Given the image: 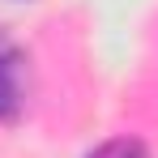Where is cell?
I'll return each instance as SVG.
<instances>
[{
  "label": "cell",
  "instance_id": "1",
  "mask_svg": "<svg viewBox=\"0 0 158 158\" xmlns=\"http://www.w3.org/2000/svg\"><path fill=\"white\" fill-rule=\"evenodd\" d=\"M22 111V77H17V56L0 43V120H13Z\"/></svg>",
  "mask_w": 158,
  "mask_h": 158
},
{
  "label": "cell",
  "instance_id": "2",
  "mask_svg": "<svg viewBox=\"0 0 158 158\" xmlns=\"http://www.w3.org/2000/svg\"><path fill=\"white\" fill-rule=\"evenodd\" d=\"M85 158H150V145H145L141 137L120 132V137H107L103 145H94Z\"/></svg>",
  "mask_w": 158,
  "mask_h": 158
}]
</instances>
